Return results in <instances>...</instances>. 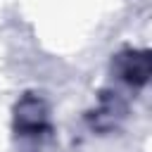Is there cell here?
Masks as SVG:
<instances>
[{"label": "cell", "instance_id": "1", "mask_svg": "<svg viewBox=\"0 0 152 152\" xmlns=\"http://www.w3.org/2000/svg\"><path fill=\"white\" fill-rule=\"evenodd\" d=\"M114 69L119 78L133 86H142L152 78V50H124L116 55Z\"/></svg>", "mask_w": 152, "mask_h": 152}, {"label": "cell", "instance_id": "2", "mask_svg": "<svg viewBox=\"0 0 152 152\" xmlns=\"http://www.w3.org/2000/svg\"><path fill=\"white\" fill-rule=\"evenodd\" d=\"M14 126H17V131L21 135H40V133H45L50 128L48 126V104L36 95H26L17 104Z\"/></svg>", "mask_w": 152, "mask_h": 152}]
</instances>
